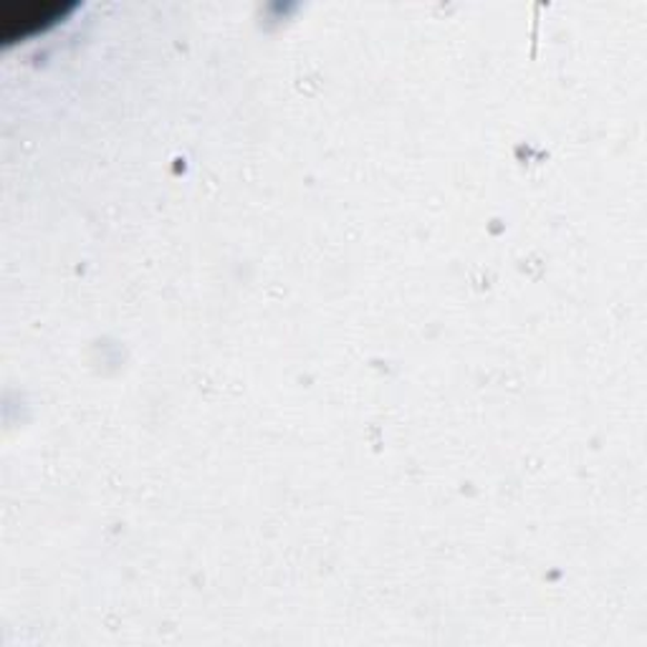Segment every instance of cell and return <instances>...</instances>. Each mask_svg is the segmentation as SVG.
Wrapping results in <instances>:
<instances>
[{
  "label": "cell",
  "mask_w": 647,
  "mask_h": 647,
  "mask_svg": "<svg viewBox=\"0 0 647 647\" xmlns=\"http://www.w3.org/2000/svg\"><path fill=\"white\" fill-rule=\"evenodd\" d=\"M13 11H18V18L3 16V39L13 41L18 36H29L33 31H41L46 26L57 21L59 16L71 11V6L63 3H21L13 6Z\"/></svg>",
  "instance_id": "obj_1"
}]
</instances>
